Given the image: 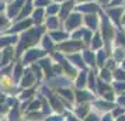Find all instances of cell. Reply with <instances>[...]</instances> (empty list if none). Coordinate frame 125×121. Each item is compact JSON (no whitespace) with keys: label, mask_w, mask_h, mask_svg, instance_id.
<instances>
[{"label":"cell","mask_w":125,"mask_h":121,"mask_svg":"<svg viewBox=\"0 0 125 121\" xmlns=\"http://www.w3.org/2000/svg\"><path fill=\"white\" fill-rule=\"evenodd\" d=\"M90 111H91V103H77V106L73 109V113L80 120H83Z\"/></svg>","instance_id":"1"},{"label":"cell","mask_w":125,"mask_h":121,"mask_svg":"<svg viewBox=\"0 0 125 121\" xmlns=\"http://www.w3.org/2000/svg\"><path fill=\"white\" fill-rule=\"evenodd\" d=\"M74 100L77 101V103H91L94 97H93V94L89 92H84V90H77L76 93V96H74Z\"/></svg>","instance_id":"2"},{"label":"cell","mask_w":125,"mask_h":121,"mask_svg":"<svg viewBox=\"0 0 125 121\" xmlns=\"http://www.w3.org/2000/svg\"><path fill=\"white\" fill-rule=\"evenodd\" d=\"M25 75H27V76L21 80V85H23V87H31V85L35 82V76H34V73H32L31 70L27 72Z\"/></svg>","instance_id":"3"},{"label":"cell","mask_w":125,"mask_h":121,"mask_svg":"<svg viewBox=\"0 0 125 121\" xmlns=\"http://www.w3.org/2000/svg\"><path fill=\"white\" fill-rule=\"evenodd\" d=\"M76 86L79 87V89H83V87L87 86V75H86L84 72H82V73L77 76V79H76Z\"/></svg>","instance_id":"4"},{"label":"cell","mask_w":125,"mask_h":121,"mask_svg":"<svg viewBox=\"0 0 125 121\" xmlns=\"http://www.w3.org/2000/svg\"><path fill=\"white\" fill-rule=\"evenodd\" d=\"M42 121H65V115L59 113H52V114L45 115Z\"/></svg>","instance_id":"5"},{"label":"cell","mask_w":125,"mask_h":121,"mask_svg":"<svg viewBox=\"0 0 125 121\" xmlns=\"http://www.w3.org/2000/svg\"><path fill=\"white\" fill-rule=\"evenodd\" d=\"M100 120H101V115L98 114V113H96L94 110H91L82 121H100Z\"/></svg>","instance_id":"6"},{"label":"cell","mask_w":125,"mask_h":121,"mask_svg":"<svg viewBox=\"0 0 125 121\" xmlns=\"http://www.w3.org/2000/svg\"><path fill=\"white\" fill-rule=\"evenodd\" d=\"M41 55H44V52H41V51H30L28 54H27V56H25V62H30V61H32V59H37V58L41 56Z\"/></svg>","instance_id":"7"},{"label":"cell","mask_w":125,"mask_h":121,"mask_svg":"<svg viewBox=\"0 0 125 121\" xmlns=\"http://www.w3.org/2000/svg\"><path fill=\"white\" fill-rule=\"evenodd\" d=\"M114 92L117 93H125V80L122 82H117L115 85H114Z\"/></svg>","instance_id":"8"},{"label":"cell","mask_w":125,"mask_h":121,"mask_svg":"<svg viewBox=\"0 0 125 121\" xmlns=\"http://www.w3.org/2000/svg\"><path fill=\"white\" fill-rule=\"evenodd\" d=\"M101 80L104 82H108V80H111V77H113V75H111V70H108V69H103L101 70Z\"/></svg>","instance_id":"9"},{"label":"cell","mask_w":125,"mask_h":121,"mask_svg":"<svg viewBox=\"0 0 125 121\" xmlns=\"http://www.w3.org/2000/svg\"><path fill=\"white\" fill-rule=\"evenodd\" d=\"M13 56V51L11 49H6L4 51V58H3V61H1V65H7V61Z\"/></svg>","instance_id":"10"},{"label":"cell","mask_w":125,"mask_h":121,"mask_svg":"<svg viewBox=\"0 0 125 121\" xmlns=\"http://www.w3.org/2000/svg\"><path fill=\"white\" fill-rule=\"evenodd\" d=\"M115 104L119 106V107H124V109H125V94H124V93L115 99Z\"/></svg>","instance_id":"11"},{"label":"cell","mask_w":125,"mask_h":121,"mask_svg":"<svg viewBox=\"0 0 125 121\" xmlns=\"http://www.w3.org/2000/svg\"><path fill=\"white\" fill-rule=\"evenodd\" d=\"M115 77L118 79V80H125V72L124 70H119V69H117L115 70Z\"/></svg>","instance_id":"12"},{"label":"cell","mask_w":125,"mask_h":121,"mask_svg":"<svg viewBox=\"0 0 125 121\" xmlns=\"http://www.w3.org/2000/svg\"><path fill=\"white\" fill-rule=\"evenodd\" d=\"M21 66L20 65H16V72H14V79L16 80H20V77H21Z\"/></svg>","instance_id":"13"},{"label":"cell","mask_w":125,"mask_h":121,"mask_svg":"<svg viewBox=\"0 0 125 121\" xmlns=\"http://www.w3.org/2000/svg\"><path fill=\"white\" fill-rule=\"evenodd\" d=\"M100 121H114V117H113V114H111V111H110V113H105V114H103Z\"/></svg>","instance_id":"14"},{"label":"cell","mask_w":125,"mask_h":121,"mask_svg":"<svg viewBox=\"0 0 125 121\" xmlns=\"http://www.w3.org/2000/svg\"><path fill=\"white\" fill-rule=\"evenodd\" d=\"M86 61H89V62H90V65H93V55L87 52V54H86Z\"/></svg>","instance_id":"15"},{"label":"cell","mask_w":125,"mask_h":121,"mask_svg":"<svg viewBox=\"0 0 125 121\" xmlns=\"http://www.w3.org/2000/svg\"><path fill=\"white\" fill-rule=\"evenodd\" d=\"M114 121H125V114H121V115H118V117H115Z\"/></svg>","instance_id":"16"}]
</instances>
